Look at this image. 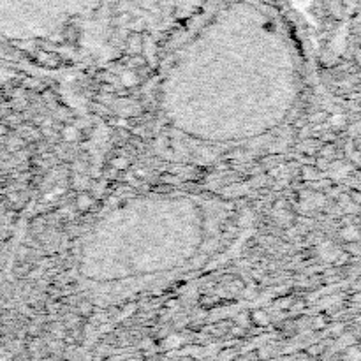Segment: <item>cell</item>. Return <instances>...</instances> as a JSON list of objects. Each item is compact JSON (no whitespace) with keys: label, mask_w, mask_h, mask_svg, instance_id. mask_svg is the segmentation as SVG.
I'll return each mask as SVG.
<instances>
[{"label":"cell","mask_w":361,"mask_h":361,"mask_svg":"<svg viewBox=\"0 0 361 361\" xmlns=\"http://www.w3.org/2000/svg\"><path fill=\"white\" fill-rule=\"evenodd\" d=\"M254 317H256V321L259 322V324H268V317H266L264 314H261V312H257Z\"/></svg>","instance_id":"277c9868"},{"label":"cell","mask_w":361,"mask_h":361,"mask_svg":"<svg viewBox=\"0 0 361 361\" xmlns=\"http://www.w3.org/2000/svg\"><path fill=\"white\" fill-rule=\"evenodd\" d=\"M64 134H66L67 141H72V140H76V134H78V131H76L74 127H67V129H64Z\"/></svg>","instance_id":"7a4b0ae2"},{"label":"cell","mask_w":361,"mask_h":361,"mask_svg":"<svg viewBox=\"0 0 361 361\" xmlns=\"http://www.w3.org/2000/svg\"><path fill=\"white\" fill-rule=\"evenodd\" d=\"M344 120H346V118L342 117V115H338V117L331 118V124H333V125H342V124H344Z\"/></svg>","instance_id":"5b68a950"},{"label":"cell","mask_w":361,"mask_h":361,"mask_svg":"<svg viewBox=\"0 0 361 361\" xmlns=\"http://www.w3.org/2000/svg\"><path fill=\"white\" fill-rule=\"evenodd\" d=\"M113 166L117 167V169H125V167H127V160L125 159H115L113 160Z\"/></svg>","instance_id":"3957f363"},{"label":"cell","mask_w":361,"mask_h":361,"mask_svg":"<svg viewBox=\"0 0 361 361\" xmlns=\"http://www.w3.org/2000/svg\"><path fill=\"white\" fill-rule=\"evenodd\" d=\"M136 81H138L136 74H132V72H125L124 76H122V83H124V85H127V86L134 85V83H136Z\"/></svg>","instance_id":"6da1fadb"}]
</instances>
